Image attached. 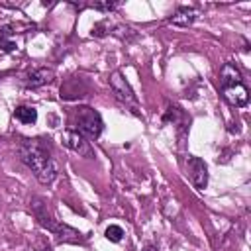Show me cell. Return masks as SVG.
Instances as JSON below:
<instances>
[{
	"label": "cell",
	"instance_id": "4",
	"mask_svg": "<svg viewBox=\"0 0 251 251\" xmlns=\"http://www.w3.org/2000/svg\"><path fill=\"white\" fill-rule=\"evenodd\" d=\"M186 169H188V178H190V182H192L198 190H204L206 184H208V167H206V163H204L200 157L188 155V159H186Z\"/></svg>",
	"mask_w": 251,
	"mask_h": 251
},
{
	"label": "cell",
	"instance_id": "2",
	"mask_svg": "<svg viewBox=\"0 0 251 251\" xmlns=\"http://www.w3.org/2000/svg\"><path fill=\"white\" fill-rule=\"evenodd\" d=\"M75 126H76L75 131H78L82 137L96 139V137H100L104 124H102V118L96 110H92L88 106H80L75 112Z\"/></svg>",
	"mask_w": 251,
	"mask_h": 251
},
{
	"label": "cell",
	"instance_id": "1",
	"mask_svg": "<svg viewBox=\"0 0 251 251\" xmlns=\"http://www.w3.org/2000/svg\"><path fill=\"white\" fill-rule=\"evenodd\" d=\"M18 153H20V159L25 163V167L35 175V178L41 184H51L57 178V173H59L57 163L51 159V155L39 141L22 139L18 145Z\"/></svg>",
	"mask_w": 251,
	"mask_h": 251
},
{
	"label": "cell",
	"instance_id": "9",
	"mask_svg": "<svg viewBox=\"0 0 251 251\" xmlns=\"http://www.w3.org/2000/svg\"><path fill=\"white\" fill-rule=\"evenodd\" d=\"M198 18V10L196 8H188V6H180L171 18H169V22L173 24V25H180V27H188V25H192L194 24V20Z\"/></svg>",
	"mask_w": 251,
	"mask_h": 251
},
{
	"label": "cell",
	"instance_id": "12",
	"mask_svg": "<svg viewBox=\"0 0 251 251\" xmlns=\"http://www.w3.org/2000/svg\"><path fill=\"white\" fill-rule=\"evenodd\" d=\"M104 235H106V239H108V241L118 243V241H122V237H124V229H122L120 226H108Z\"/></svg>",
	"mask_w": 251,
	"mask_h": 251
},
{
	"label": "cell",
	"instance_id": "14",
	"mask_svg": "<svg viewBox=\"0 0 251 251\" xmlns=\"http://www.w3.org/2000/svg\"><path fill=\"white\" fill-rule=\"evenodd\" d=\"M116 6H118L116 2H96V4H92L94 10H102V12H112Z\"/></svg>",
	"mask_w": 251,
	"mask_h": 251
},
{
	"label": "cell",
	"instance_id": "10",
	"mask_svg": "<svg viewBox=\"0 0 251 251\" xmlns=\"http://www.w3.org/2000/svg\"><path fill=\"white\" fill-rule=\"evenodd\" d=\"M239 82H243L241 80V71L233 63H226L220 71V86L226 88V86H233V84H239Z\"/></svg>",
	"mask_w": 251,
	"mask_h": 251
},
{
	"label": "cell",
	"instance_id": "5",
	"mask_svg": "<svg viewBox=\"0 0 251 251\" xmlns=\"http://www.w3.org/2000/svg\"><path fill=\"white\" fill-rule=\"evenodd\" d=\"M63 145L69 147L71 151L82 155V157H92V147H90V141H86V137H82L78 131H65L63 133Z\"/></svg>",
	"mask_w": 251,
	"mask_h": 251
},
{
	"label": "cell",
	"instance_id": "7",
	"mask_svg": "<svg viewBox=\"0 0 251 251\" xmlns=\"http://www.w3.org/2000/svg\"><path fill=\"white\" fill-rule=\"evenodd\" d=\"M51 233L57 235V239L61 243H82L84 241V235L78 229H75V227H71L67 224H61V222L55 224V227L51 229Z\"/></svg>",
	"mask_w": 251,
	"mask_h": 251
},
{
	"label": "cell",
	"instance_id": "6",
	"mask_svg": "<svg viewBox=\"0 0 251 251\" xmlns=\"http://www.w3.org/2000/svg\"><path fill=\"white\" fill-rule=\"evenodd\" d=\"M222 92H224L226 102H227L229 106H235V108L245 106L247 100H249V92H247V88H245L243 82L233 84V86H226V88H222Z\"/></svg>",
	"mask_w": 251,
	"mask_h": 251
},
{
	"label": "cell",
	"instance_id": "8",
	"mask_svg": "<svg viewBox=\"0 0 251 251\" xmlns=\"http://www.w3.org/2000/svg\"><path fill=\"white\" fill-rule=\"evenodd\" d=\"M53 76H55V73H53L51 69H47V67H39V69L29 71V73L25 75L24 82H25L27 88H37V86H43V84L51 82Z\"/></svg>",
	"mask_w": 251,
	"mask_h": 251
},
{
	"label": "cell",
	"instance_id": "13",
	"mask_svg": "<svg viewBox=\"0 0 251 251\" xmlns=\"http://www.w3.org/2000/svg\"><path fill=\"white\" fill-rule=\"evenodd\" d=\"M110 29H112V24H110L108 20H104V22H98V24L92 27V35H94V37H102V35L110 33Z\"/></svg>",
	"mask_w": 251,
	"mask_h": 251
},
{
	"label": "cell",
	"instance_id": "16",
	"mask_svg": "<svg viewBox=\"0 0 251 251\" xmlns=\"http://www.w3.org/2000/svg\"><path fill=\"white\" fill-rule=\"evenodd\" d=\"M143 251H157L153 245H147V247H143Z\"/></svg>",
	"mask_w": 251,
	"mask_h": 251
},
{
	"label": "cell",
	"instance_id": "15",
	"mask_svg": "<svg viewBox=\"0 0 251 251\" xmlns=\"http://www.w3.org/2000/svg\"><path fill=\"white\" fill-rule=\"evenodd\" d=\"M0 49H2V51H6V53H10V51H14V49H16V43H12V41H8V39L0 37Z\"/></svg>",
	"mask_w": 251,
	"mask_h": 251
},
{
	"label": "cell",
	"instance_id": "3",
	"mask_svg": "<svg viewBox=\"0 0 251 251\" xmlns=\"http://www.w3.org/2000/svg\"><path fill=\"white\" fill-rule=\"evenodd\" d=\"M110 88H112V92L116 94V98H118L120 102H124L126 106L131 108V112L137 114V96L133 94L129 82L122 76L120 71H114V73L110 75Z\"/></svg>",
	"mask_w": 251,
	"mask_h": 251
},
{
	"label": "cell",
	"instance_id": "11",
	"mask_svg": "<svg viewBox=\"0 0 251 251\" xmlns=\"http://www.w3.org/2000/svg\"><path fill=\"white\" fill-rule=\"evenodd\" d=\"M14 116H16V120H20L22 124H35V120H37V110L31 108V106H20V108H16Z\"/></svg>",
	"mask_w": 251,
	"mask_h": 251
}]
</instances>
